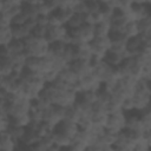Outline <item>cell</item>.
<instances>
[{
	"label": "cell",
	"mask_w": 151,
	"mask_h": 151,
	"mask_svg": "<svg viewBox=\"0 0 151 151\" xmlns=\"http://www.w3.org/2000/svg\"><path fill=\"white\" fill-rule=\"evenodd\" d=\"M124 124H125V112L120 110L107 116L106 125L104 129L111 133L117 134L124 130Z\"/></svg>",
	"instance_id": "1"
},
{
	"label": "cell",
	"mask_w": 151,
	"mask_h": 151,
	"mask_svg": "<svg viewBox=\"0 0 151 151\" xmlns=\"http://www.w3.org/2000/svg\"><path fill=\"white\" fill-rule=\"evenodd\" d=\"M66 33H67V28L64 25H60V26H47L44 39L48 44H52V42H55V41H60Z\"/></svg>",
	"instance_id": "2"
},
{
	"label": "cell",
	"mask_w": 151,
	"mask_h": 151,
	"mask_svg": "<svg viewBox=\"0 0 151 151\" xmlns=\"http://www.w3.org/2000/svg\"><path fill=\"white\" fill-rule=\"evenodd\" d=\"M68 68L78 77V78H81L86 74H90L92 72V68L88 64V61L86 60H73L68 64Z\"/></svg>",
	"instance_id": "3"
},
{
	"label": "cell",
	"mask_w": 151,
	"mask_h": 151,
	"mask_svg": "<svg viewBox=\"0 0 151 151\" xmlns=\"http://www.w3.org/2000/svg\"><path fill=\"white\" fill-rule=\"evenodd\" d=\"M53 131H58L67 137H70L71 139H73L76 137V134L78 133L79 129H78V125L76 123H72V122H68V120H65L63 119L54 129Z\"/></svg>",
	"instance_id": "4"
},
{
	"label": "cell",
	"mask_w": 151,
	"mask_h": 151,
	"mask_svg": "<svg viewBox=\"0 0 151 151\" xmlns=\"http://www.w3.org/2000/svg\"><path fill=\"white\" fill-rule=\"evenodd\" d=\"M133 100V107L134 111H142L145 107L150 106V93L149 92H139L134 91V94L132 97Z\"/></svg>",
	"instance_id": "5"
},
{
	"label": "cell",
	"mask_w": 151,
	"mask_h": 151,
	"mask_svg": "<svg viewBox=\"0 0 151 151\" xmlns=\"http://www.w3.org/2000/svg\"><path fill=\"white\" fill-rule=\"evenodd\" d=\"M123 60H124L123 55H120V54H118L116 52H112L110 50L105 53V55L103 58V61L106 63L107 65H110L111 67H118L122 64Z\"/></svg>",
	"instance_id": "6"
},
{
	"label": "cell",
	"mask_w": 151,
	"mask_h": 151,
	"mask_svg": "<svg viewBox=\"0 0 151 151\" xmlns=\"http://www.w3.org/2000/svg\"><path fill=\"white\" fill-rule=\"evenodd\" d=\"M87 14V13H86ZM86 14H73L71 19L66 22V28L67 29H77L84 24H86Z\"/></svg>",
	"instance_id": "7"
},
{
	"label": "cell",
	"mask_w": 151,
	"mask_h": 151,
	"mask_svg": "<svg viewBox=\"0 0 151 151\" xmlns=\"http://www.w3.org/2000/svg\"><path fill=\"white\" fill-rule=\"evenodd\" d=\"M58 79L59 80H61V81H64L65 84H68V85H73L74 83H77L78 81V77L68 68V66L66 67V68H64L63 71H60L59 72V74H58Z\"/></svg>",
	"instance_id": "8"
},
{
	"label": "cell",
	"mask_w": 151,
	"mask_h": 151,
	"mask_svg": "<svg viewBox=\"0 0 151 151\" xmlns=\"http://www.w3.org/2000/svg\"><path fill=\"white\" fill-rule=\"evenodd\" d=\"M11 32H12L13 39H17V40H24L31 34V32L25 27V25L11 26Z\"/></svg>",
	"instance_id": "9"
},
{
	"label": "cell",
	"mask_w": 151,
	"mask_h": 151,
	"mask_svg": "<svg viewBox=\"0 0 151 151\" xmlns=\"http://www.w3.org/2000/svg\"><path fill=\"white\" fill-rule=\"evenodd\" d=\"M79 118H80V111L78 110V107L74 104L68 106V107H65V116H64L65 120H68V122L77 124Z\"/></svg>",
	"instance_id": "10"
},
{
	"label": "cell",
	"mask_w": 151,
	"mask_h": 151,
	"mask_svg": "<svg viewBox=\"0 0 151 151\" xmlns=\"http://www.w3.org/2000/svg\"><path fill=\"white\" fill-rule=\"evenodd\" d=\"M52 142H53V144H55V145H58L59 147H63V146H67V145H70L71 144V142H72V139L70 138V137H67V136H65V134H63V133H60V132H58V131H52Z\"/></svg>",
	"instance_id": "11"
},
{
	"label": "cell",
	"mask_w": 151,
	"mask_h": 151,
	"mask_svg": "<svg viewBox=\"0 0 151 151\" xmlns=\"http://www.w3.org/2000/svg\"><path fill=\"white\" fill-rule=\"evenodd\" d=\"M57 17V19L59 20L60 25H66V22L71 19V17L74 14L72 9H67V8H57L54 12H53Z\"/></svg>",
	"instance_id": "12"
},
{
	"label": "cell",
	"mask_w": 151,
	"mask_h": 151,
	"mask_svg": "<svg viewBox=\"0 0 151 151\" xmlns=\"http://www.w3.org/2000/svg\"><path fill=\"white\" fill-rule=\"evenodd\" d=\"M94 37H107L110 33V22L104 20L93 26Z\"/></svg>",
	"instance_id": "13"
},
{
	"label": "cell",
	"mask_w": 151,
	"mask_h": 151,
	"mask_svg": "<svg viewBox=\"0 0 151 151\" xmlns=\"http://www.w3.org/2000/svg\"><path fill=\"white\" fill-rule=\"evenodd\" d=\"M11 54H19V53H24L25 52V42L24 40H17V39H12V41L7 45Z\"/></svg>",
	"instance_id": "14"
},
{
	"label": "cell",
	"mask_w": 151,
	"mask_h": 151,
	"mask_svg": "<svg viewBox=\"0 0 151 151\" xmlns=\"http://www.w3.org/2000/svg\"><path fill=\"white\" fill-rule=\"evenodd\" d=\"M138 33L139 34H145L151 32V17H145L138 21H136Z\"/></svg>",
	"instance_id": "15"
},
{
	"label": "cell",
	"mask_w": 151,
	"mask_h": 151,
	"mask_svg": "<svg viewBox=\"0 0 151 151\" xmlns=\"http://www.w3.org/2000/svg\"><path fill=\"white\" fill-rule=\"evenodd\" d=\"M40 64H41V58L27 57L25 67H27L28 70H31V71L34 72V73H39V72H40Z\"/></svg>",
	"instance_id": "16"
},
{
	"label": "cell",
	"mask_w": 151,
	"mask_h": 151,
	"mask_svg": "<svg viewBox=\"0 0 151 151\" xmlns=\"http://www.w3.org/2000/svg\"><path fill=\"white\" fill-rule=\"evenodd\" d=\"M7 132L11 134V137L18 143L22 139L25 132H26V127H21V126H8V130Z\"/></svg>",
	"instance_id": "17"
},
{
	"label": "cell",
	"mask_w": 151,
	"mask_h": 151,
	"mask_svg": "<svg viewBox=\"0 0 151 151\" xmlns=\"http://www.w3.org/2000/svg\"><path fill=\"white\" fill-rule=\"evenodd\" d=\"M123 33L125 34V37H126L127 39L133 38V37H137L139 33H138V28H137L136 21H129V22L123 27Z\"/></svg>",
	"instance_id": "18"
},
{
	"label": "cell",
	"mask_w": 151,
	"mask_h": 151,
	"mask_svg": "<svg viewBox=\"0 0 151 151\" xmlns=\"http://www.w3.org/2000/svg\"><path fill=\"white\" fill-rule=\"evenodd\" d=\"M107 113H104V112H99V113H92V117H91V120H92V124L96 125V126H100V127H105L106 125V120H107Z\"/></svg>",
	"instance_id": "19"
},
{
	"label": "cell",
	"mask_w": 151,
	"mask_h": 151,
	"mask_svg": "<svg viewBox=\"0 0 151 151\" xmlns=\"http://www.w3.org/2000/svg\"><path fill=\"white\" fill-rule=\"evenodd\" d=\"M12 32H11V26L5 27L0 29V46H6L12 41Z\"/></svg>",
	"instance_id": "20"
},
{
	"label": "cell",
	"mask_w": 151,
	"mask_h": 151,
	"mask_svg": "<svg viewBox=\"0 0 151 151\" xmlns=\"http://www.w3.org/2000/svg\"><path fill=\"white\" fill-rule=\"evenodd\" d=\"M46 28H47V26H40V25H37V26L31 31V34H32L34 38L44 39L45 33H46Z\"/></svg>",
	"instance_id": "21"
},
{
	"label": "cell",
	"mask_w": 151,
	"mask_h": 151,
	"mask_svg": "<svg viewBox=\"0 0 151 151\" xmlns=\"http://www.w3.org/2000/svg\"><path fill=\"white\" fill-rule=\"evenodd\" d=\"M72 11L76 14H86L87 13L86 1H76V5H74Z\"/></svg>",
	"instance_id": "22"
},
{
	"label": "cell",
	"mask_w": 151,
	"mask_h": 151,
	"mask_svg": "<svg viewBox=\"0 0 151 151\" xmlns=\"http://www.w3.org/2000/svg\"><path fill=\"white\" fill-rule=\"evenodd\" d=\"M28 20V18L26 17V14H24L22 12L20 14H18L17 17H14L11 20V26H19V25H25L26 21Z\"/></svg>",
	"instance_id": "23"
},
{
	"label": "cell",
	"mask_w": 151,
	"mask_h": 151,
	"mask_svg": "<svg viewBox=\"0 0 151 151\" xmlns=\"http://www.w3.org/2000/svg\"><path fill=\"white\" fill-rule=\"evenodd\" d=\"M58 74H59V72H57L54 70H51V71L46 72L42 77H44V80H45L46 84H53L58 79Z\"/></svg>",
	"instance_id": "24"
},
{
	"label": "cell",
	"mask_w": 151,
	"mask_h": 151,
	"mask_svg": "<svg viewBox=\"0 0 151 151\" xmlns=\"http://www.w3.org/2000/svg\"><path fill=\"white\" fill-rule=\"evenodd\" d=\"M86 6H87V13H93V12H98L100 9V1H86Z\"/></svg>",
	"instance_id": "25"
},
{
	"label": "cell",
	"mask_w": 151,
	"mask_h": 151,
	"mask_svg": "<svg viewBox=\"0 0 151 151\" xmlns=\"http://www.w3.org/2000/svg\"><path fill=\"white\" fill-rule=\"evenodd\" d=\"M9 123H8V117L7 118H0V133L6 132L8 130Z\"/></svg>",
	"instance_id": "26"
},
{
	"label": "cell",
	"mask_w": 151,
	"mask_h": 151,
	"mask_svg": "<svg viewBox=\"0 0 151 151\" xmlns=\"http://www.w3.org/2000/svg\"><path fill=\"white\" fill-rule=\"evenodd\" d=\"M46 151H60V147L58 145H55V144H52Z\"/></svg>",
	"instance_id": "27"
},
{
	"label": "cell",
	"mask_w": 151,
	"mask_h": 151,
	"mask_svg": "<svg viewBox=\"0 0 151 151\" xmlns=\"http://www.w3.org/2000/svg\"><path fill=\"white\" fill-rule=\"evenodd\" d=\"M60 151H73V149H72L71 145H67V146H63V147H60Z\"/></svg>",
	"instance_id": "28"
},
{
	"label": "cell",
	"mask_w": 151,
	"mask_h": 151,
	"mask_svg": "<svg viewBox=\"0 0 151 151\" xmlns=\"http://www.w3.org/2000/svg\"><path fill=\"white\" fill-rule=\"evenodd\" d=\"M2 9H4V1L0 0V14L2 13Z\"/></svg>",
	"instance_id": "29"
},
{
	"label": "cell",
	"mask_w": 151,
	"mask_h": 151,
	"mask_svg": "<svg viewBox=\"0 0 151 151\" xmlns=\"http://www.w3.org/2000/svg\"><path fill=\"white\" fill-rule=\"evenodd\" d=\"M1 77H2V76H1V72H0V79H1Z\"/></svg>",
	"instance_id": "30"
}]
</instances>
